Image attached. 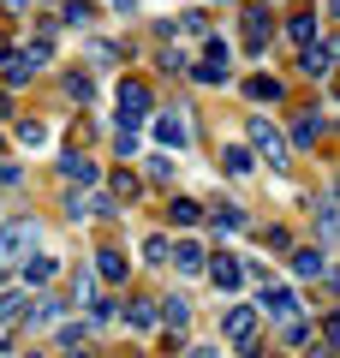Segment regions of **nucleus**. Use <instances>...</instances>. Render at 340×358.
I'll return each mask as SVG.
<instances>
[{"label": "nucleus", "instance_id": "10", "mask_svg": "<svg viewBox=\"0 0 340 358\" xmlns=\"http://www.w3.org/2000/svg\"><path fill=\"white\" fill-rule=\"evenodd\" d=\"M257 299H263V310H269L275 322H287V317H292V305H299V299H292V287H263Z\"/></svg>", "mask_w": 340, "mask_h": 358}, {"label": "nucleus", "instance_id": "11", "mask_svg": "<svg viewBox=\"0 0 340 358\" xmlns=\"http://www.w3.org/2000/svg\"><path fill=\"white\" fill-rule=\"evenodd\" d=\"M263 42H269V13H263V6H251V13H245V48L263 54Z\"/></svg>", "mask_w": 340, "mask_h": 358}, {"label": "nucleus", "instance_id": "7", "mask_svg": "<svg viewBox=\"0 0 340 358\" xmlns=\"http://www.w3.org/2000/svg\"><path fill=\"white\" fill-rule=\"evenodd\" d=\"M292 275L299 281H316V275H328V257L316 245H292Z\"/></svg>", "mask_w": 340, "mask_h": 358}, {"label": "nucleus", "instance_id": "30", "mask_svg": "<svg viewBox=\"0 0 340 358\" xmlns=\"http://www.w3.org/2000/svg\"><path fill=\"white\" fill-rule=\"evenodd\" d=\"M113 192H120V197H132V203H138V179H132V173H113Z\"/></svg>", "mask_w": 340, "mask_h": 358}, {"label": "nucleus", "instance_id": "13", "mask_svg": "<svg viewBox=\"0 0 340 358\" xmlns=\"http://www.w3.org/2000/svg\"><path fill=\"white\" fill-rule=\"evenodd\" d=\"M96 275H101V281H126V257L113 251V245H101V251H96Z\"/></svg>", "mask_w": 340, "mask_h": 358}, {"label": "nucleus", "instance_id": "23", "mask_svg": "<svg viewBox=\"0 0 340 358\" xmlns=\"http://www.w3.org/2000/svg\"><path fill=\"white\" fill-rule=\"evenodd\" d=\"M191 78H197V84H227V66L221 60H203V66H191Z\"/></svg>", "mask_w": 340, "mask_h": 358}, {"label": "nucleus", "instance_id": "2", "mask_svg": "<svg viewBox=\"0 0 340 358\" xmlns=\"http://www.w3.org/2000/svg\"><path fill=\"white\" fill-rule=\"evenodd\" d=\"M143 120H150V84L126 78V84H120V126H126V131H138Z\"/></svg>", "mask_w": 340, "mask_h": 358}, {"label": "nucleus", "instance_id": "20", "mask_svg": "<svg viewBox=\"0 0 340 358\" xmlns=\"http://www.w3.org/2000/svg\"><path fill=\"white\" fill-rule=\"evenodd\" d=\"M54 268H60L54 257H30V263H24V281H30V287H42V281H54Z\"/></svg>", "mask_w": 340, "mask_h": 358}, {"label": "nucleus", "instance_id": "15", "mask_svg": "<svg viewBox=\"0 0 340 358\" xmlns=\"http://www.w3.org/2000/svg\"><path fill=\"white\" fill-rule=\"evenodd\" d=\"M287 36L299 42V48H311V42H316V13H292L287 18Z\"/></svg>", "mask_w": 340, "mask_h": 358}, {"label": "nucleus", "instance_id": "38", "mask_svg": "<svg viewBox=\"0 0 340 358\" xmlns=\"http://www.w3.org/2000/svg\"><path fill=\"white\" fill-rule=\"evenodd\" d=\"M334 13H340V0H334Z\"/></svg>", "mask_w": 340, "mask_h": 358}, {"label": "nucleus", "instance_id": "4", "mask_svg": "<svg viewBox=\"0 0 340 358\" xmlns=\"http://www.w3.org/2000/svg\"><path fill=\"white\" fill-rule=\"evenodd\" d=\"M251 143H257V155H263V162H269V167H287V138H281V131H275V126H269V120H263V114H257V120H251Z\"/></svg>", "mask_w": 340, "mask_h": 358}, {"label": "nucleus", "instance_id": "6", "mask_svg": "<svg viewBox=\"0 0 340 358\" xmlns=\"http://www.w3.org/2000/svg\"><path fill=\"white\" fill-rule=\"evenodd\" d=\"M209 281L221 287L227 299L239 293V281H245V268H239V257H209Z\"/></svg>", "mask_w": 340, "mask_h": 358}, {"label": "nucleus", "instance_id": "36", "mask_svg": "<svg viewBox=\"0 0 340 358\" xmlns=\"http://www.w3.org/2000/svg\"><path fill=\"white\" fill-rule=\"evenodd\" d=\"M0 114H6V102H0Z\"/></svg>", "mask_w": 340, "mask_h": 358}, {"label": "nucleus", "instance_id": "32", "mask_svg": "<svg viewBox=\"0 0 340 358\" xmlns=\"http://www.w3.org/2000/svg\"><path fill=\"white\" fill-rule=\"evenodd\" d=\"M113 13H138V0H108Z\"/></svg>", "mask_w": 340, "mask_h": 358}, {"label": "nucleus", "instance_id": "24", "mask_svg": "<svg viewBox=\"0 0 340 358\" xmlns=\"http://www.w3.org/2000/svg\"><path fill=\"white\" fill-rule=\"evenodd\" d=\"M162 317L173 322V329H185V322H191V305H185V299L173 293V299H167V305H162Z\"/></svg>", "mask_w": 340, "mask_h": 358}, {"label": "nucleus", "instance_id": "34", "mask_svg": "<svg viewBox=\"0 0 340 358\" xmlns=\"http://www.w3.org/2000/svg\"><path fill=\"white\" fill-rule=\"evenodd\" d=\"M66 358H90V352H66Z\"/></svg>", "mask_w": 340, "mask_h": 358}, {"label": "nucleus", "instance_id": "14", "mask_svg": "<svg viewBox=\"0 0 340 358\" xmlns=\"http://www.w3.org/2000/svg\"><path fill=\"white\" fill-rule=\"evenodd\" d=\"M30 72H42V60H36V54H13V60H6V84H30Z\"/></svg>", "mask_w": 340, "mask_h": 358}, {"label": "nucleus", "instance_id": "29", "mask_svg": "<svg viewBox=\"0 0 340 358\" xmlns=\"http://www.w3.org/2000/svg\"><path fill=\"white\" fill-rule=\"evenodd\" d=\"M316 227H323V233H340V209H334V203H316Z\"/></svg>", "mask_w": 340, "mask_h": 358}, {"label": "nucleus", "instance_id": "37", "mask_svg": "<svg viewBox=\"0 0 340 358\" xmlns=\"http://www.w3.org/2000/svg\"><path fill=\"white\" fill-rule=\"evenodd\" d=\"M0 150H6V138H0Z\"/></svg>", "mask_w": 340, "mask_h": 358}, {"label": "nucleus", "instance_id": "31", "mask_svg": "<svg viewBox=\"0 0 340 358\" xmlns=\"http://www.w3.org/2000/svg\"><path fill=\"white\" fill-rule=\"evenodd\" d=\"M215 221H221V227H245V209L227 203V209H215Z\"/></svg>", "mask_w": 340, "mask_h": 358}, {"label": "nucleus", "instance_id": "25", "mask_svg": "<svg viewBox=\"0 0 340 358\" xmlns=\"http://www.w3.org/2000/svg\"><path fill=\"white\" fill-rule=\"evenodd\" d=\"M90 18H96V6H90V0H66V24H78V30H84Z\"/></svg>", "mask_w": 340, "mask_h": 358}, {"label": "nucleus", "instance_id": "16", "mask_svg": "<svg viewBox=\"0 0 340 358\" xmlns=\"http://www.w3.org/2000/svg\"><path fill=\"white\" fill-rule=\"evenodd\" d=\"M251 162H257V155L245 150V143H227V150H221V173H251Z\"/></svg>", "mask_w": 340, "mask_h": 358}, {"label": "nucleus", "instance_id": "28", "mask_svg": "<svg viewBox=\"0 0 340 358\" xmlns=\"http://www.w3.org/2000/svg\"><path fill=\"white\" fill-rule=\"evenodd\" d=\"M18 143H30V150L48 143V126H42V120H24V126H18Z\"/></svg>", "mask_w": 340, "mask_h": 358}, {"label": "nucleus", "instance_id": "35", "mask_svg": "<svg viewBox=\"0 0 340 358\" xmlns=\"http://www.w3.org/2000/svg\"><path fill=\"white\" fill-rule=\"evenodd\" d=\"M13 6H30V0H13Z\"/></svg>", "mask_w": 340, "mask_h": 358}, {"label": "nucleus", "instance_id": "33", "mask_svg": "<svg viewBox=\"0 0 340 358\" xmlns=\"http://www.w3.org/2000/svg\"><path fill=\"white\" fill-rule=\"evenodd\" d=\"M13 54H18V48H13V42H6V36H0V66H6V60H13Z\"/></svg>", "mask_w": 340, "mask_h": 358}, {"label": "nucleus", "instance_id": "22", "mask_svg": "<svg viewBox=\"0 0 340 358\" xmlns=\"http://www.w3.org/2000/svg\"><path fill=\"white\" fill-rule=\"evenodd\" d=\"M30 322H36V329H54V322H60V299H42V305L30 310Z\"/></svg>", "mask_w": 340, "mask_h": 358}, {"label": "nucleus", "instance_id": "26", "mask_svg": "<svg viewBox=\"0 0 340 358\" xmlns=\"http://www.w3.org/2000/svg\"><path fill=\"white\" fill-rule=\"evenodd\" d=\"M24 317V293H0V322H18Z\"/></svg>", "mask_w": 340, "mask_h": 358}, {"label": "nucleus", "instance_id": "9", "mask_svg": "<svg viewBox=\"0 0 340 358\" xmlns=\"http://www.w3.org/2000/svg\"><path fill=\"white\" fill-rule=\"evenodd\" d=\"M173 263H179V275H203V268H209V257H203L197 239H179V245H173Z\"/></svg>", "mask_w": 340, "mask_h": 358}, {"label": "nucleus", "instance_id": "12", "mask_svg": "<svg viewBox=\"0 0 340 358\" xmlns=\"http://www.w3.org/2000/svg\"><path fill=\"white\" fill-rule=\"evenodd\" d=\"M167 221H173V227H197L203 203H197V197H173V203H167Z\"/></svg>", "mask_w": 340, "mask_h": 358}, {"label": "nucleus", "instance_id": "3", "mask_svg": "<svg viewBox=\"0 0 340 358\" xmlns=\"http://www.w3.org/2000/svg\"><path fill=\"white\" fill-rule=\"evenodd\" d=\"M221 329H227V341L239 346V352H257V329H263V322H257V310H251V305H233Z\"/></svg>", "mask_w": 340, "mask_h": 358}, {"label": "nucleus", "instance_id": "27", "mask_svg": "<svg viewBox=\"0 0 340 358\" xmlns=\"http://www.w3.org/2000/svg\"><path fill=\"white\" fill-rule=\"evenodd\" d=\"M167 257H173V245H167L162 233H155V239H143V263H167Z\"/></svg>", "mask_w": 340, "mask_h": 358}, {"label": "nucleus", "instance_id": "39", "mask_svg": "<svg viewBox=\"0 0 340 358\" xmlns=\"http://www.w3.org/2000/svg\"><path fill=\"white\" fill-rule=\"evenodd\" d=\"M30 358H36V352H30Z\"/></svg>", "mask_w": 340, "mask_h": 358}, {"label": "nucleus", "instance_id": "18", "mask_svg": "<svg viewBox=\"0 0 340 358\" xmlns=\"http://www.w3.org/2000/svg\"><path fill=\"white\" fill-rule=\"evenodd\" d=\"M316 138H323V114H304L299 126H292V143H299V150H316Z\"/></svg>", "mask_w": 340, "mask_h": 358}, {"label": "nucleus", "instance_id": "8", "mask_svg": "<svg viewBox=\"0 0 340 358\" xmlns=\"http://www.w3.org/2000/svg\"><path fill=\"white\" fill-rule=\"evenodd\" d=\"M66 215H72V221H101V215H113V197L108 192H90V197H72V203H66Z\"/></svg>", "mask_w": 340, "mask_h": 358}, {"label": "nucleus", "instance_id": "5", "mask_svg": "<svg viewBox=\"0 0 340 358\" xmlns=\"http://www.w3.org/2000/svg\"><path fill=\"white\" fill-rule=\"evenodd\" d=\"M155 143H162V150H185V143H191L185 114H155Z\"/></svg>", "mask_w": 340, "mask_h": 358}, {"label": "nucleus", "instance_id": "17", "mask_svg": "<svg viewBox=\"0 0 340 358\" xmlns=\"http://www.w3.org/2000/svg\"><path fill=\"white\" fill-rule=\"evenodd\" d=\"M245 96H251V102H281V78H269V72H257L251 84H245Z\"/></svg>", "mask_w": 340, "mask_h": 358}, {"label": "nucleus", "instance_id": "1", "mask_svg": "<svg viewBox=\"0 0 340 358\" xmlns=\"http://www.w3.org/2000/svg\"><path fill=\"white\" fill-rule=\"evenodd\" d=\"M30 245H36V221H6L0 227V275L30 263Z\"/></svg>", "mask_w": 340, "mask_h": 358}, {"label": "nucleus", "instance_id": "19", "mask_svg": "<svg viewBox=\"0 0 340 358\" xmlns=\"http://www.w3.org/2000/svg\"><path fill=\"white\" fill-rule=\"evenodd\" d=\"M60 173H66V179H84V185H90V179H96V162L72 150V155H60Z\"/></svg>", "mask_w": 340, "mask_h": 358}, {"label": "nucleus", "instance_id": "21", "mask_svg": "<svg viewBox=\"0 0 340 358\" xmlns=\"http://www.w3.org/2000/svg\"><path fill=\"white\" fill-rule=\"evenodd\" d=\"M126 322H132V329H155V305H150V299L126 305Z\"/></svg>", "mask_w": 340, "mask_h": 358}]
</instances>
